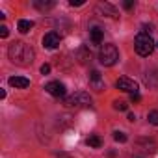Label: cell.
<instances>
[{"instance_id":"6da1fadb","label":"cell","mask_w":158,"mask_h":158,"mask_svg":"<svg viewBox=\"0 0 158 158\" xmlns=\"http://www.w3.org/2000/svg\"><path fill=\"white\" fill-rule=\"evenodd\" d=\"M8 56H10V60H11L15 65H21V67H28V65H32L34 60H35L34 48H32L28 43H24V41H15V43H11L10 48H8Z\"/></svg>"},{"instance_id":"7a4b0ae2","label":"cell","mask_w":158,"mask_h":158,"mask_svg":"<svg viewBox=\"0 0 158 158\" xmlns=\"http://www.w3.org/2000/svg\"><path fill=\"white\" fill-rule=\"evenodd\" d=\"M117 60H119V50H117V47L112 45V43L102 45V48H101V52H99V61H101V65L112 67V65L117 63Z\"/></svg>"},{"instance_id":"3957f363","label":"cell","mask_w":158,"mask_h":158,"mask_svg":"<svg viewBox=\"0 0 158 158\" xmlns=\"http://www.w3.org/2000/svg\"><path fill=\"white\" fill-rule=\"evenodd\" d=\"M91 102L93 101H91L89 93H86V91H76L63 99V104L67 108H88V106H91Z\"/></svg>"},{"instance_id":"277c9868","label":"cell","mask_w":158,"mask_h":158,"mask_svg":"<svg viewBox=\"0 0 158 158\" xmlns=\"http://www.w3.org/2000/svg\"><path fill=\"white\" fill-rule=\"evenodd\" d=\"M134 48H136V52L139 56H149L154 50V41H152V37L149 34L139 32L136 35V39H134Z\"/></svg>"},{"instance_id":"5b68a950","label":"cell","mask_w":158,"mask_h":158,"mask_svg":"<svg viewBox=\"0 0 158 158\" xmlns=\"http://www.w3.org/2000/svg\"><path fill=\"white\" fill-rule=\"evenodd\" d=\"M115 88L121 89V91H127V93H130V95L138 93V82H134L132 78H127V76H121V78H119V80L115 82Z\"/></svg>"},{"instance_id":"8992f818","label":"cell","mask_w":158,"mask_h":158,"mask_svg":"<svg viewBox=\"0 0 158 158\" xmlns=\"http://www.w3.org/2000/svg\"><path fill=\"white\" fill-rule=\"evenodd\" d=\"M60 34L58 32H48V34H45V37H43V47L45 48H48V50H54L58 45H60Z\"/></svg>"},{"instance_id":"52a82bcc","label":"cell","mask_w":158,"mask_h":158,"mask_svg":"<svg viewBox=\"0 0 158 158\" xmlns=\"http://www.w3.org/2000/svg\"><path fill=\"white\" fill-rule=\"evenodd\" d=\"M99 15H102V17H112V19H115V17H119L117 15V10L112 6V4H108V2H101V4H97V10H95Z\"/></svg>"},{"instance_id":"ba28073f","label":"cell","mask_w":158,"mask_h":158,"mask_svg":"<svg viewBox=\"0 0 158 158\" xmlns=\"http://www.w3.org/2000/svg\"><path fill=\"white\" fill-rule=\"evenodd\" d=\"M45 89H47V93H50L52 97H65V86L61 84V82H48L47 86H45Z\"/></svg>"},{"instance_id":"9c48e42d","label":"cell","mask_w":158,"mask_h":158,"mask_svg":"<svg viewBox=\"0 0 158 158\" xmlns=\"http://www.w3.org/2000/svg\"><path fill=\"white\" fill-rule=\"evenodd\" d=\"M8 82H10V86L21 88V89H26V88L30 86V80H28V78H24V76H11Z\"/></svg>"},{"instance_id":"30bf717a","label":"cell","mask_w":158,"mask_h":158,"mask_svg":"<svg viewBox=\"0 0 158 158\" xmlns=\"http://www.w3.org/2000/svg\"><path fill=\"white\" fill-rule=\"evenodd\" d=\"M89 37H91V43H93V45H101V43H102V37H104V34H102V30H101V28H93V30L89 32Z\"/></svg>"},{"instance_id":"8fae6325","label":"cell","mask_w":158,"mask_h":158,"mask_svg":"<svg viewBox=\"0 0 158 158\" xmlns=\"http://www.w3.org/2000/svg\"><path fill=\"white\" fill-rule=\"evenodd\" d=\"M74 58H76L78 61H80V63H86L91 56H89V52L86 50V47H80V48H78V50L74 52Z\"/></svg>"},{"instance_id":"7c38bea8","label":"cell","mask_w":158,"mask_h":158,"mask_svg":"<svg viewBox=\"0 0 158 158\" xmlns=\"http://www.w3.org/2000/svg\"><path fill=\"white\" fill-rule=\"evenodd\" d=\"M32 28H34V23H32V21H26V19H21L19 24H17V30H19L21 34H28Z\"/></svg>"},{"instance_id":"4fadbf2b","label":"cell","mask_w":158,"mask_h":158,"mask_svg":"<svg viewBox=\"0 0 158 158\" xmlns=\"http://www.w3.org/2000/svg\"><path fill=\"white\" fill-rule=\"evenodd\" d=\"M88 145H89V147H93V149H99V147L102 145V139H101V136H97V134H91V136L88 138Z\"/></svg>"},{"instance_id":"5bb4252c","label":"cell","mask_w":158,"mask_h":158,"mask_svg":"<svg viewBox=\"0 0 158 158\" xmlns=\"http://www.w3.org/2000/svg\"><path fill=\"white\" fill-rule=\"evenodd\" d=\"M89 86L95 91H102L104 89V80H102V78H93V80H89Z\"/></svg>"},{"instance_id":"9a60e30c","label":"cell","mask_w":158,"mask_h":158,"mask_svg":"<svg viewBox=\"0 0 158 158\" xmlns=\"http://www.w3.org/2000/svg\"><path fill=\"white\" fill-rule=\"evenodd\" d=\"M35 4V8L37 10H50V8H54L56 4L54 2H41V0H37V2H34Z\"/></svg>"},{"instance_id":"2e32d148","label":"cell","mask_w":158,"mask_h":158,"mask_svg":"<svg viewBox=\"0 0 158 158\" xmlns=\"http://www.w3.org/2000/svg\"><path fill=\"white\" fill-rule=\"evenodd\" d=\"M139 145H145V149H143V151H147V152H154V151H156V145H154L152 141H145V139H141V141H139Z\"/></svg>"},{"instance_id":"e0dca14e","label":"cell","mask_w":158,"mask_h":158,"mask_svg":"<svg viewBox=\"0 0 158 158\" xmlns=\"http://www.w3.org/2000/svg\"><path fill=\"white\" fill-rule=\"evenodd\" d=\"M147 119H149V123L151 125H158V110H152V112H149V115H147Z\"/></svg>"},{"instance_id":"ac0fdd59","label":"cell","mask_w":158,"mask_h":158,"mask_svg":"<svg viewBox=\"0 0 158 158\" xmlns=\"http://www.w3.org/2000/svg\"><path fill=\"white\" fill-rule=\"evenodd\" d=\"M114 108L119 110V112H125V110L128 108V104H127L125 101H114Z\"/></svg>"},{"instance_id":"d6986e66","label":"cell","mask_w":158,"mask_h":158,"mask_svg":"<svg viewBox=\"0 0 158 158\" xmlns=\"http://www.w3.org/2000/svg\"><path fill=\"white\" fill-rule=\"evenodd\" d=\"M114 139H115V141H119V143H125V141H127V134L117 130V132H114Z\"/></svg>"},{"instance_id":"ffe728a7","label":"cell","mask_w":158,"mask_h":158,"mask_svg":"<svg viewBox=\"0 0 158 158\" xmlns=\"http://www.w3.org/2000/svg\"><path fill=\"white\" fill-rule=\"evenodd\" d=\"M123 6H125V10H132V8L136 6V2H134V0H125Z\"/></svg>"},{"instance_id":"44dd1931","label":"cell","mask_w":158,"mask_h":158,"mask_svg":"<svg viewBox=\"0 0 158 158\" xmlns=\"http://www.w3.org/2000/svg\"><path fill=\"white\" fill-rule=\"evenodd\" d=\"M8 35H10L8 26H0V37H8Z\"/></svg>"},{"instance_id":"7402d4cb","label":"cell","mask_w":158,"mask_h":158,"mask_svg":"<svg viewBox=\"0 0 158 158\" xmlns=\"http://www.w3.org/2000/svg\"><path fill=\"white\" fill-rule=\"evenodd\" d=\"M41 73H43V74H48V73H50V65H48V63H43V65H41Z\"/></svg>"},{"instance_id":"603a6c76","label":"cell","mask_w":158,"mask_h":158,"mask_svg":"<svg viewBox=\"0 0 158 158\" xmlns=\"http://www.w3.org/2000/svg\"><path fill=\"white\" fill-rule=\"evenodd\" d=\"M93 78H101V73H99V71H95V69L89 73V80H93Z\"/></svg>"},{"instance_id":"cb8c5ba5","label":"cell","mask_w":158,"mask_h":158,"mask_svg":"<svg viewBox=\"0 0 158 158\" xmlns=\"http://www.w3.org/2000/svg\"><path fill=\"white\" fill-rule=\"evenodd\" d=\"M69 4H71V6H84L86 2H84V0H71Z\"/></svg>"},{"instance_id":"d4e9b609","label":"cell","mask_w":158,"mask_h":158,"mask_svg":"<svg viewBox=\"0 0 158 158\" xmlns=\"http://www.w3.org/2000/svg\"><path fill=\"white\" fill-rule=\"evenodd\" d=\"M130 101H132V102H139V101H141L139 93H134V95H130Z\"/></svg>"},{"instance_id":"484cf974","label":"cell","mask_w":158,"mask_h":158,"mask_svg":"<svg viewBox=\"0 0 158 158\" xmlns=\"http://www.w3.org/2000/svg\"><path fill=\"white\" fill-rule=\"evenodd\" d=\"M156 47H158V45H156Z\"/></svg>"}]
</instances>
